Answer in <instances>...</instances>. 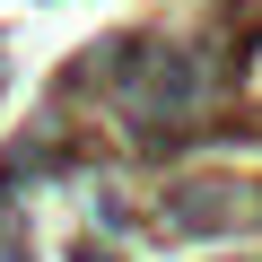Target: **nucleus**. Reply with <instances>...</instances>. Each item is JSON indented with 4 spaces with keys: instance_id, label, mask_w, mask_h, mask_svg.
Returning a JSON list of instances; mask_svg holds the SVG:
<instances>
[{
    "instance_id": "obj_1",
    "label": "nucleus",
    "mask_w": 262,
    "mask_h": 262,
    "mask_svg": "<svg viewBox=\"0 0 262 262\" xmlns=\"http://www.w3.org/2000/svg\"><path fill=\"white\" fill-rule=\"evenodd\" d=\"M0 262H27V236H18L9 219H0Z\"/></svg>"
}]
</instances>
